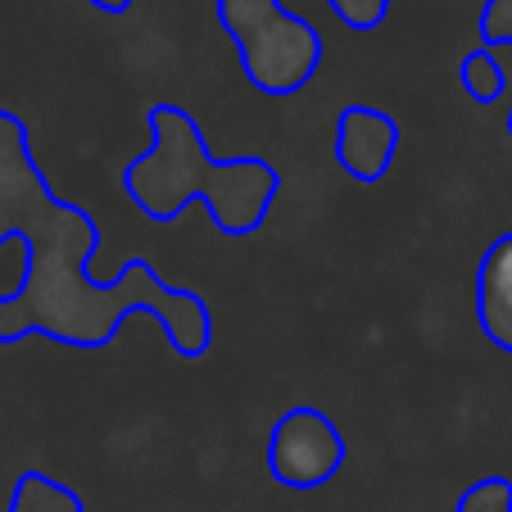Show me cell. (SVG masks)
Instances as JSON below:
<instances>
[{
	"mask_svg": "<svg viewBox=\"0 0 512 512\" xmlns=\"http://www.w3.org/2000/svg\"><path fill=\"white\" fill-rule=\"evenodd\" d=\"M349 458V440L340 422L318 404H290L272 417L263 463L268 476L290 494H313L340 476Z\"/></svg>",
	"mask_w": 512,
	"mask_h": 512,
	"instance_id": "277c9868",
	"label": "cell"
},
{
	"mask_svg": "<svg viewBox=\"0 0 512 512\" xmlns=\"http://www.w3.org/2000/svg\"><path fill=\"white\" fill-rule=\"evenodd\" d=\"M472 304H476V327H481V336L490 340L499 354L512 358V227L499 232L481 250Z\"/></svg>",
	"mask_w": 512,
	"mask_h": 512,
	"instance_id": "8992f818",
	"label": "cell"
},
{
	"mask_svg": "<svg viewBox=\"0 0 512 512\" xmlns=\"http://www.w3.org/2000/svg\"><path fill=\"white\" fill-rule=\"evenodd\" d=\"M213 14L236 46L241 78L259 96L290 100L322 73L327 41L286 0H213Z\"/></svg>",
	"mask_w": 512,
	"mask_h": 512,
	"instance_id": "3957f363",
	"label": "cell"
},
{
	"mask_svg": "<svg viewBox=\"0 0 512 512\" xmlns=\"http://www.w3.org/2000/svg\"><path fill=\"white\" fill-rule=\"evenodd\" d=\"M87 5H91L96 14H109V19H123V14L132 10L136 0H87Z\"/></svg>",
	"mask_w": 512,
	"mask_h": 512,
	"instance_id": "7c38bea8",
	"label": "cell"
},
{
	"mask_svg": "<svg viewBox=\"0 0 512 512\" xmlns=\"http://www.w3.org/2000/svg\"><path fill=\"white\" fill-rule=\"evenodd\" d=\"M331 155L340 173L358 186H377L399 159V123L377 105H345L336 118Z\"/></svg>",
	"mask_w": 512,
	"mask_h": 512,
	"instance_id": "5b68a950",
	"label": "cell"
},
{
	"mask_svg": "<svg viewBox=\"0 0 512 512\" xmlns=\"http://www.w3.org/2000/svg\"><path fill=\"white\" fill-rule=\"evenodd\" d=\"M5 512H87V499L50 472H23Z\"/></svg>",
	"mask_w": 512,
	"mask_h": 512,
	"instance_id": "52a82bcc",
	"label": "cell"
},
{
	"mask_svg": "<svg viewBox=\"0 0 512 512\" xmlns=\"http://www.w3.org/2000/svg\"><path fill=\"white\" fill-rule=\"evenodd\" d=\"M327 10L336 14L340 28L363 37V32H377L390 19V0H327Z\"/></svg>",
	"mask_w": 512,
	"mask_h": 512,
	"instance_id": "30bf717a",
	"label": "cell"
},
{
	"mask_svg": "<svg viewBox=\"0 0 512 512\" xmlns=\"http://www.w3.org/2000/svg\"><path fill=\"white\" fill-rule=\"evenodd\" d=\"M454 512H512V481L499 472L476 476L454 499Z\"/></svg>",
	"mask_w": 512,
	"mask_h": 512,
	"instance_id": "9c48e42d",
	"label": "cell"
},
{
	"mask_svg": "<svg viewBox=\"0 0 512 512\" xmlns=\"http://www.w3.org/2000/svg\"><path fill=\"white\" fill-rule=\"evenodd\" d=\"M508 136H512V105H508Z\"/></svg>",
	"mask_w": 512,
	"mask_h": 512,
	"instance_id": "4fadbf2b",
	"label": "cell"
},
{
	"mask_svg": "<svg viewBox=\"0 0 512 512\" xmlns=\"http://www.w3.org/2000/svg\"><path fill=\"white\" fill-rule=\"evenodd\" d=\"M458 87L472 105H499L503 91H508V68H503L499 50L490 46H472L458 59Z\"/></svg>",
	"mask_w": 512,
	"mask_h": 512,
	"instance_id": "ba28073f",
	"label": "cell"
},
{
	"mask_svg": "<svg viewBox=\"0 0 512 512\" xmlns=\"http://www.w3.org/2000/svg\"><path fill=\"white\" fill-rule=\"evenodd\" d=\"M150 145L132 155L118 173L127 204L141 218L168 227L186 213V204L200 200L209 209V223L227 241L259 236L272 204L281 195V173L263 155L218 159L204 141V127L182 105H150Z\"/></svg>",
	"mask_w": 512,
	"mask_h": 512,
	"instance_id": "7a4b0ae2",
	"label": "cell"
},
{
	"mask_svg": "<svg viewBox=\"0 0 512 512\" xmlns=\"http://www.w3.org/2000/svg\"><path fill=\"white\" fill-rule=\"evenodd\" d=\"M23 241V277L0 295V345L50 340L96 354L118 340L127 318L145 313L164 331L168 349L200 363L213 349V304L200 290L173 286L150 259H127L114 281L91 277L100 254V223L91 209L55 195L46 168L32 155L23 114L0 109V245Z\"/></svg>",
	"mask_w": 512,
	"mask_h": 512,
	"instance_id": "6da1fadb",
	"label": "cell"
},
{
	"mask_svg": "<svg viewBox=\"0 0 512 512\" xmlns=\"http://www.w3.org/2000/svg\"><path fill=\"white\" fill-rule=\"evenodd\" d=\"M476 37L490 50L512 46V0H485L476 14Z\"/></svg>",
	"mask_w": 512,
	"mask_h": 512,
	"instance_id": "8fae6325",
	"label": "cell"
}]
</instances>
